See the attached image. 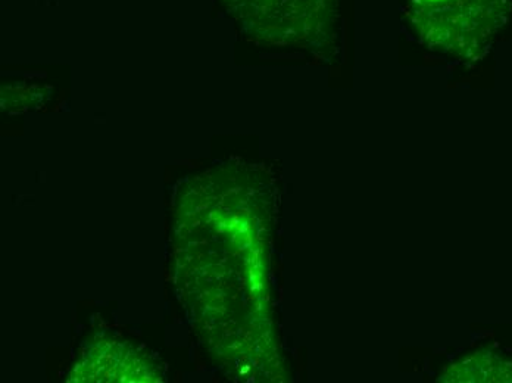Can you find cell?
Segmentation results:
<instances>
[{
    "instance_id": "obj_1",
    "label": "cell",
    "mask_w": 512,
    "mask_h": 383,
    "mask_svg": "<svg viewBox=\"0 0 512 383\" xmlns=\"http://www.w3.org/2000/svg\"><path fill=\"white\" fill-rule=\"evenodd\" d=\"M512 0H408V23L435 49L473 58L510 20Z\"/></svg>"
}]
</instances>
